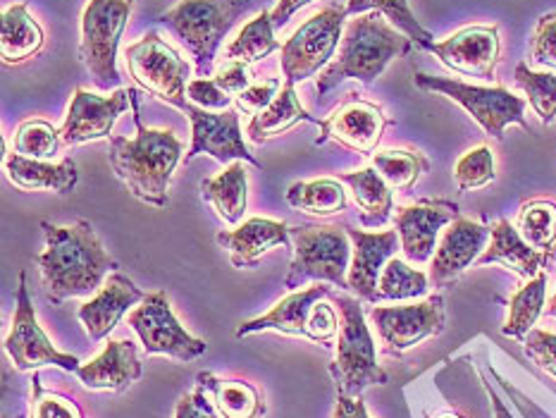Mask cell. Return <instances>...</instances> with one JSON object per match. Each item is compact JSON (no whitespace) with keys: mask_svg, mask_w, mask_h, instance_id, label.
I'll return each mask as SVG.
<instances>
[{"mask_svg":"<svg viewBox=\"0 0 556 418\" xmlns=\"http://www.w3.org/2000/svg\"><path fill=\"white\" fill-rule=\"evenodd\" d=\"M41 230L46 249L34 261L41 270L43 292L51 304L58 306L67 299L99 292L105 275L115 273L117 261L103 249L89 220H77L67 227L43 220Z\"/></svg>","mask_w":556,"mask_h":418,"instance_id":"6da1fadb","label":"cell"},{"mask_svg":"<svg viewBox=\"0 0 556 418\" xmlns=\"http://www.w3.org/2000/svg\"><path fill=\"white\" fill-rule=\"evenodd\" d=\"M129 103L135 111L137 137H111V165L123 185L139 201L153 208L170 206V182L177 163L182 161V141L170 129L143 127L139 115V91L129 89Z\"/></svg>","mask_w":556,"mask_h":418,"instance_id":"7a4b0ae2","label":"cell"},{"mask_svg":"<svg viewBox=\"0 0 556 418\" xmlns=\"http://www.w3.org/2000/svg\"><path fill=\"white\" fill-rule=\"evenodd\" d=\"M410 39L406 34L396 31L380 12H366L346 24L340 58L320 72L316 81L318 96H328L346 79H356L361 84H372L387 65L396 58L410 53Z\"/></svg>","mask_w":556,"mask_h":418,"instance_id":"3957f363","label":"cell"},{"mask_svg":"<svg viewBox=\"0 0 556 418\" xmlns=\"http://www.w3.org/2000/svg\"><path fill=\"white\" fill-rule=\"evenodd\" d=\"M249 8L251 0H179L159 22L189 48L197 75L208 79L217 48Z\"/></svg>","mask_w":556,"mask_h":418,"instance_id":"277c9868","label":"cell"},{"mask_svg":"<svg viewBox=\"0 0 556 418\" xmlns=\"http://www.w3.org/2000/svg\"><path fill=\"white\" fill-rule=\"evenodd\" d=\"M334 306L342 316L340 338H337V356L330 366L337 394L361 397L372 385H387V373L378 364V350L366 322L364 306L358 299L337 294Z\"/></svg>","mask_w":556,"mask_h":418,"instance_id":"5b68a950","label":"cell"},{"mask_svg":"<svg viewBox=\"0 0 556 418\" xmlns=\"http://www.w3.org/2000/svg\"><path fill=\"white\" fill-rule=\"evenodd\" d=\"M294 258L285 278L287 290H299L308 280L330 282L340 290H349V258H352V239L346 230L334 225L325 227H289Z\"/></svg>","mask_w":556,"mask_h":418,"instance_id":"8992f818","label":"cell"},{"mask_svg":"<svg viewBox=\"0 0 556 418\" xmlns=\"http://www.w3.org/2000/svg\"><path fill=\"white\" fill-rule=\"evenodd\" d=\"M414 84L420 91L440 93L456 101L464 111L485 129V135L502 141L504 129L509 125L530 129L526 123V101L504 87H476L458 79L432 77L426 72H416Z\"/></svg>","mask_w":556,"mask_h":418,"instance_id":"52a82bcc","label":"cell"},{"mask_svg":"<svg viewBox=\"0 0 556 418\" xmlns=\"http://www.w3.org/2000/svg\"><path fill=\"white\" fill-rule=\"evenodd\" d=\"M131 15V0H89L81 15L79 58L96 87L108 91L119 84L117 46Z\"/></svg>","mask_w":556,"mask_h":418,"instance_id":"ba28073f","label":"cell"},{"mask_svg":"<svg viewBox=\"0 0 556 418\" xmlns=\"http://www.w3.org/2000/svg\"><path fill=\"white\" fill-rule=\"evenodd\" d=\"M129 75L137 79L139 87L153 93L155 99L175 105L185 113L187 99V77L189 63L170 43L161 39L159 31H149L137 43L127 46L125 51Z\"/></svg>","mask_w":556,"mask_h":418,"instance_id":"9c48e42d","label":"cell"},{"mask_svg":"<svg viewBox=\"0 0 556 418\" xmlns=\"http://www.w3.org/2000/svg\"><path fill=\"white\" fill-rule=\"evenodd\" d=\"M346 12L344 8H325L306 20L282 43V75L285 84H299L316 77L328 67L342 39Z\"/></svg>","mask_w":556,"mask_h":418,"instance_id":"30bf717a","label":"cell"},{"mask_svg":"<svg viewBox=\"0 0 556 418\" xmlns=\"http://www.w3.org/2000/svg\"><path fill=\"white\" fill-rule=\"evenodd\" d=\"M127 320L131 330L139 334L143 352L149 356L163 354L175 358V362L189 364L208 350V344L189 334L185 326H179L165 292H151L143 296V302L135 311H129Z\"/></svg>","mask_w":556,"mask_h":418,"instance_id":"8fae6325","label":"cell"},{"mask_svg":"<svg viewBox=\"0 0 556 418\" xmlns=\"http://www.w3.org/2000/svg\"><path fill=\"white\" fill-rule=\"evenodd\" d=\"M3 346L17 370H36L41 366H55V368L70 370V373H77L81 368L77 356L55 350V344L48 340V334L41 330L39 320H36V311L31 304L29 290H27V273H20L15 316H12V326Z\"/></svg>","mask_w":556,"mask_h":418,"instance_id":"7c38bea8","label":"cell"},{"mask_svg":"<svg viewBox=\"0 0 556 418\" xmlns=\"http://www.w3.org/2000/svg\"><path fill=\"white\" fill-rule=\"evenodd\" d=\"M370 320L384 350L390 354H404L444 330V299L442 294H432L426 302L410 306H375Z\"/></svg>","mask_w":556,"mask_h":418,"instance_id":"4fadbf2b","label":"cell"},{"mask_svg":"<svg viewBox=\"0 0 556 418\" xmlns=\"http://www.w3.org/2000/svg\"><path fill=\"white\" fill-rule=\"evenodd\" d=\"M185 113L191 119V149L187 153L185 163L189 165L197 155L208 153L215 161L220 163H235V161H247L256 167H263L261 161L253 159V153L244 143L241 137V125H239V107H227V111L213 113L203 111V107L189 103Z\"/></svg>","mask_w":556,"mask_h":418,"instance_id":"5bb4252c","label":"cell"},{"mask_svg":"<svg viewBox=\"0 0 556 418\" xmlns=\"http://www.w3.org/2000/svg\"><path fill=\"white\" fill-rule=\"evenodd\" d=\"M387 125H390V117L382 113L380 105L356 99V93H352V99H346L330 117L320 119V137L316 139V147L334 141L342 149L372 155L380 147Z\"/></svg>","mask_w":556,"mask_h":418,"instance_id":"9a60e30c","label":"cell"},{"mask_svg":"<svg viewBox=\"0 0 556 418\" xmlns=\"http://www.w3.org/2000/svg\"><path fill=\"white\" fill-rule=\"evenodd\" d=\"M129 105V89H117L111 96H96L87 89H77L72 96L65 123L60 127L63 143L79 147V143L111 139L115 123Z\"/></svg>","mask_w":556,"mask_h":418,"instance_id":"2e32d148","label":"cell"},{"mask_svg":"<svg viewBox=\"0 0 556 418\" xmlns=\"http://www.w3.org/2000/svg\"><path fill=\"white\" fill-rule=\"evenodd\" d=\"M458 215V206L452 201H422L416 206L396 211V235L402 242V254L408 263H428L438 251L440 230L452 225Z\"/></svg>","mask_w":556,"mask_h":418,"instance_id":"e0dca14e","label":"cell"},{"mask_svg":"<svg viewBox=\"0 0 556 418\" xmlns=\"http://www.w3.org/2000/svg\"><path fill=\"white\" fill-rule=\"evenodd\" d=\"M430 53L464 77L494 79L502 55V41L497 27H466L452 34L450 39L432 43Z\"/></svg>","mask_w":556,"mask_h":418,"instance_id":"ac0fdd59","label":"cell"},{"mask_svg":"<svg viewBox=\"0 0 556 418\" xmlns=\"http://www.w3.org/2000/svg\"><path fill=\"white\" fill-rule=\"evenodd\" d=\"M490 235L492 227L468 218H456L446 225L442 242L430 261V282L442 287L464 275L488 249Z\"/></svg>","mask_w":556,"mask_h":418,"instance_id":"d6986e66","label":"cell"},{"mask_svg":"<svg viewBox=\"0 0 556 418\" xmlns=\"http://www.w3.org/2000/svg\"><path fill=\"white\" fill-rule=\"evenodd\" d=\"M349 239H352V266H349V290L358 299L375 304L378 302V282L380 275L387 266V261L394 258L396 249L402 246L396 230L387 232H364L354 230V227H344Z\"/></svg>","mask_w":556,"mask_h":418,"instance_id":"ffe728a7","label":"cell"},{"mask_svg":"<svg viewBox=\"0 0 556 418\" xmlns=\"http://www.w3.org/2000/svg\"><path fill=\"white\" fill-rule=\"evenodd\" d=\"M143 294L135 280L127 278L125 273H111L103 287L93 299H89L87 304H81L77 316L81 320L84 330H87L91 342H101L115 330V326L131 306H137L143 302Z\"/></svg>","mask_w":556,"mask_h":418,"instance_id":"44dd1931","label":"cell"},{"mask_svg":"<svg viewBox=\"0 0 556 418\" xmlns=\"http://www.w3.org/2000/svg\"><path fill=\"white\" fill-rule=\"evenodd\" d=\"M141 373L139 350L131 340H111L93 362L77 370L84 388L103 392H125L129 385H135Z\"/></svg>","mask_w":556,"mask_h":418,"instance_id":"7402d4cb","label":"cell"},{"mask_svg":"<svg viewBox=\"0 0 556 418\" xmlns=\"http://www.w3.org/2000/svg\"><path fill=\"white\" fill-rule=\"evenodd\" d=\"M217 244L227 249L229 263L235 268H251L273 249L292 244V237H289V227L282 220L249 218L237 230L217 235Z\"/></svg>","mask_w":556,"mask_h":418,"instance_id":"603a6c76","label":"cell"},{"mask_svg":"<svg viewBox=\"0 0 556 418\" xmlns=\"http://www.w3.org/2000/svg\"><path fill=\"white\" fill-rule=\"evenodd\" d=\"M330 294H332L330 287H325L320 282L316 287H308V290L292 292L289 296H285L282 302H277L265 316L241 322L237 330V338L241 340L247 338V334L268 332V330L306 338L308 318L313 314V308H316V304L323 302V299H328Z\"/></svg>","mask_w":556,"mask_h":418,"instance_id":"cb8c5ba5","label":"cell"},{"mask_svg":"<svg viewBox=\"0 0 556 418\" xmlns=\"http://www.w3.org/2000/svg\"><path fill=\"white\" fill-rule=\"evenodd\" d=\"M547 261H549V254L530 246L509 220H500L492 225L490 244L485 251H482V256L476 261V266H490V263H497V266L514 270L518 278L533 280L535 275H540L542 268L547 266Z\"/></svg>","mask_w":556,"mask_h":418,"instance_id":"d4e9b609","label":"cell"},{"mask_svg":"<svg viewBox=\"0 0 556 418\" xmlns=\"http://www.w3.org/2000/svg\"><path fill=\"white\" fill-rule=\"evenodd\" d=\"M5 175L12 185L22 191H55V194H70L79 182L77 163L65 159L60 163L34 161L20 153H5Z\"/></svg>","mask_w":556,"mask_h":418,"instance_id":"484cf974","label":"cell"},{"mask_svg":"<svg viewBox=\"0 0 556 418\" xmlns=\"http://www.w3.org/2000/svg\"><path fill=\"white\" fill-rule=\"evenodd\" d=\"M337 179L344 182L349 191H352L361 223L366 227H382L387 220H390V215L394 211L392 187L384 182L372 165L356 173H340Z\"/></svg>","mask_w":556,"mask_h":418,"instance_id":"4316f807","label":"cell"},{"mask_svg":"<svg viewBox=\"0 0 556 418\" xmlns=\"http://www.w3.org/2000/svg\"><path fill=\"white\" fill-rule=\"evenodd\" d=\"M203 201L213 203L217 215L229 225L244 218L249 206V173L241 161L227 165V170L201 182Z\"/></svg>","mask_w":556,"mask_h":418,"instance_id":"83f0119b","label":"cell"},{"mask_svg":"<svg viewBox=\"0 0 556 418\" xmlns=\"http://www.w3.org/2000/svg\"><path fill=\"white\" fill-rule=\"evenodd\" d=\"M296 123L320 125V119L313 117L306 107L301 105L299 96L294 91V84H285L282 91L277 93V99L268 107H265V111L251 117L247 135L251 141L265 143V141L285 135V131L292 129Z\"/></svg>","mask_w":556,"mask_h":418,"instance_id":"f1b7e54d","label":"cell"},{"mask_svg":"<svg viewBox=\"0 0 556 418\" xmlns=\"http://www.w3.org/2000/svg\"><path fill=\"white\" fill-rule=\"evenodd\" d=\"M197 382L205 392H211L215 409L223 418H258L265 414L261 392L247 380L217 378L208 370H201Z\"/></svg>","mask_w":556,"mask_h":418,"instance_id":"f546056e","label":"cell"},{"mask_svg":"<svg viewBox=\"0 0 556 418\" xmlns=\"http://www.w3.org/2000/svg\"><path fill=\"white\" fill-rule=\"evenodd\" d=\"M43 48L41 24L29 15L24 3L12 5L3 12L0 20V53L5 65H20L24 60L34 58Z\"/></svg>","mask_w":556,"mask_h":418,"instance_id":"4dcf8cb0","label":"cell"},{"mask_svg":"<svg viewBox=\"0 0 556 418\" xmlns=\"http://www.w3.org/2000/svg\"><path fill=\"white\" fill-rule=\"evenodd\" d=\"M287 203L316 218H330L346 211V191L340 179H311V182H294L289 187Z\"/></svg>","mask_w":556,"mask_h":418,"instance_id":"1f68e13d","label":"cell"},{"mask_svg":"<svg viewBox=\"0 0 556 418\" xmlns=\"http://www.w3.org/2000/svg\"><path fill=\"white\" fill-rule=\"evenodd\" d=\"M547 304V275L540 273L533 280H528L509 302V318H506L502 332L506 338L526 340L530 330H535L538 318L545 314Z\"/></svg>","mask_w":556,"mask_h":418,"instance_id":"d6a6232c","label":"cell"},{"mask_svg":"<svg viewBox=\"0 0 556 418\" xmlns=\"http://www.w3.org/2000/svg\"><path fill=\"white\" fill-rule=\"evenodd\" d=\"M372 167L392 189L408 191L430 170V161L420 151L387 149L372 153Z\"/></svg>","mask_w":556,"mask_h":418,"instance_id":"836d02e7","label":"cell"},{"mask_svg":"<svg viewBox=\"0 0 556 418\" xmlns=\"http://www.w3.org/2000/svg\"><path fill=\"white\" fill-rule=\"evenodd\" d=\"M273 15L270 12H261V15L253 17L249 24H244V29L237 34V39L227 46L225 58L227 60H237V63L253 65L258 60L268 58L277 48H282L280 41L275 39L273 34Z\"/></svg>","mask_w":556,"mask_h":418,"instance_id":"e575fe53","label":"cell"},{"mask_svg":"<svg viewBox=\"0 0 556 418\" xmlns=\"http://www.w3.org/2000/svg\"><path fill=\"white\" fill-rule=\"evenodd\" d=\"M368 10L380 12V15L390 20L396 29H402L416 46L426 48V51L432 46V34L416 20L408 0H346L344 8L346 17L366 15Z\"/></svg>","mask_w":556,"mask_h":418,"instance_id":"d590c367","label":"cell"},{"mask_svg":"<svg viewBox=\"0 0 556 418\" xmlns=\"http://www.w3.org/2000/svg\"><path fill=\"white\" fill-rule=\"evenodd\" d=\"M516 230L530 246L538 251H549L556 244V201L552 199H533L526 201L516 218Z\"/></svg>","mask_w":556,"mask_h":418,"instance_id":"8d00e7d4","label":"cell"},{"mask_svg":"<svg viewBox=\"0 0 556 418\" xmlns=\"http://www.w3.org/2000/svg\"><path fill=\"white\" fill-rule=\"evenodd\" d=\"M430 287V278L422 270L408 266V261L390 258L380 275L378 282V302H402V299L426 296Z\"/></svg>","mask_w":556,"mask_h":418,"instance_id":"74e56055","label":"cell"},{"mask_svg":"<svg viewBox=\"0 0 556 418\" xmlns=\"http://www.w3.org/2000/svg\"><path fill=\"white\" fill-rule=\"evenodd\" d=\"M514 79L528 96V103L533 105L542 125H552L556 119V75L549 72H535L526 63L516 65Z\"/></svg>","mask_w":556,"mask_h":418,"instance_id":"f35d334b","label":"cell"},{"mask_svg":"<svg viewBox=\"0 0 556 418\" xmlns=\"http://www.w3.org/2000/svg\"><path fill=\"white\" fill-rule=\"evenodd\" d=\"M60 129H55L46 119H27L15 131V153L27 155L34 161L53 159L60 149Z\"/></svg>","mask_w":556,"mask_h":418,"instance_id":"ab89813d","label":"cell"},{"mask_svg":"<svg viewBox=\"0 0 556 418\" xmlns=\"http://www.w3.org/2000/svg\"><path fill=\"white\" fill-rule=\"evenodd\" d=\"M454 179L462 191H473L497 179L494 170V153L490 147H478L464 153L454 165Z\"/></svg>","mask_w":556,"mask_h":418,"instance_id":"60d3db41","label":"cell"},{"mask_svg":"<svg viewBox=\"0 0 556 418\" xmlns=\"http://www.w3.org/2000/svg\"><path fill=\"white\" fill-rule=\"evenodd\" d=\"M29 418H84L79 406L60 392L43 390L39 373L31 380V411Z\"/></svg>","mask_w":556,"mask_h":418,"instance_id":"b9f144b4","label":"cell"},{"mask_svg":"<svg viewBox=\"0 0 556 418\" xmlns=\"http://www.w3.org/2000/svg\"><path fill=\"white\" fill-rule=\"evenodd\" d=\"M530 63L556 69V12H547L538 20L530 39Z\"/></svg>","mask_w":556,"mask_h":418,"instance_id":"7bdbcfd3","label":"cell"},{"mask_svg":"<svg viewBox=\"0 0 556 418\" xmlns=\"http://www.w3.org/2000/svg\"><path fill=\"white\" fill-rule=\"evenodd\" d=\"M340 322H342V316L337 314V308L323 299V302H318L316 308H313V314L308 318L306 338L311 342H318L325 346L337 344V338H340V328H342Z\"/></svg>","mask_w":556,"mask_h":418,"instance_id":"ee69618b","label":"cell"},{"mask_svg":"<svg viewBox=\"0 0 556 418\" xmlns=\"http://www.w3.org/2000/svg\"><path fill=\"white\" fill-rule=\"evenodd\" d=\"M187 99L189 103L203 107V111H213L220 113L232 107V96L225 93L220 87H217L215 79H191L187 84Z\"/></svg>","mask_w":556,"mask_h":418,"instance_id":"f6af8a7d","label":"cell"},{"mask_svg":"<svg viewBox=\"0 0 556 418\" xmlns=\"http://www.w3.org/2000/svg\"><path fill=\"white\" fill-rule=\"evenodd\" d=\"M526 354L533 358V362L556 378V332L547 330H530L528 338L523 340Z\"/></svg>","mask_w":556,"mask_h":418,"instance_id":"bcb514c9","label":"cell"},{"mask_svg":"<svg viewBox=\"0 0 556 418\" xmlns=\"http://www.w3.org/2000/svg\"><path fill=\"white\" fill-rule=\"evenodd\" d=\"M282 91V81L280 79H265L261 84H251V87L237 96V107L244 113L258 115L261 111H265L275 99L277 93Z\"/></svg>","mask_w":556,"mask_h":418,"instance_id":"7dc6e473","label":"cell"},{"mask_svg":"<svg viewBox=\"0 0 556 418\" xmlns=\"http://www.w3.org/2000/svg\"><path fill=\"white\" fill-rule=\"evenodd\" d=\"M217 87H220L225 93L237 99L239 93H244L251 87V72L249 65L237 63V60H229V65H225L223 69H217V75L213 77Z\"/></svg>","mask_w":556,"mask_h":418,"instance_id":"c3c4849f","label":"cell"},{"mask_svg":"<svg viewBox=\"0 0 556 418\" xmlns=\"http://www.w3.org/2000/svg\"><path fill=\"white\" fill-rule=\"evenodd\" d=\"M175 418H223L217 416L215 404L205 397V390L199 385L193 392H187L179 397L175 406Z\"/></svg>","mask_w":556,"mask_h":418,"instance_id":"681fc988","label":"cell"},{"mask_svg":"<svg viewBox=\"0 0 556 418\" xmlns=\"http://www.w3.org/2000/svg\"><path fill=\"white\" fill-rule=\"evenodd\" d=\"M334 418H370L366 411V404L361 397H346V394H337Z\"/></svg>","mask_w":556,"mask_h":418,"instance_id":"f907efd6","label":"cell"},{"mask_svg":"<svg viewBox=\"0 0 556 418\" xmlns=\"http://www.w3.org/2000/svg\"><path fill=\"white\" fill-rule=\"evenodd\" d=\"M308 3H313V0H280V3H277L275 10L270 12V15H273V27L282 29L285 24L292 20L294 12L301 10V8H306Z\"/></svg>","mask_w":556,"mask_h":418,"instance_id":"816d5d0a","label":"cell"},{"mask_svg":"<svg viewBox=\"0 0 556 418\" xmlns=\"http://www.w3.org/2000/svg\"><path fill=\"white\" fill-rule=\"evenodd\" d=\"M485 390H488V394H490V402H492V411H494V418H514V416H511V411L506 409V406H504V402L497 397V394L492 392V388L488 385V382H485Z\"/></svg>","mask_w":556,"mask_h":418,"instance_id":"f5cc1de1","label":"cell"},{"mask_svg":"<svg viewBox=\"0 0 556 418\" xmlns=\"http://www.w3.org/2000/svg\"><path fill=\"white\" fill-rule=\"evenodd\" d=\"M547 311V316H552V318H556V292H554V296L549 299V306L545 308Z\"/></svg>","mask_w":556,"mask_h":418,"instance_id":"db71d44e","label":"cell"},{"mask_svg":"<svg viewBox=\"0 0 556 418\" xmlns=\"http://www.w3.org/2000/svg\"><path fill=\"white\" fill-rule=\"evenodd\" d=\"M432 418H462V416H458L456 411H440L438 416H432Z\"/></svg>","mask_w":556,"mask_h":418,"instance_id":"11a10c76","label":"cell"}]
</instances>
